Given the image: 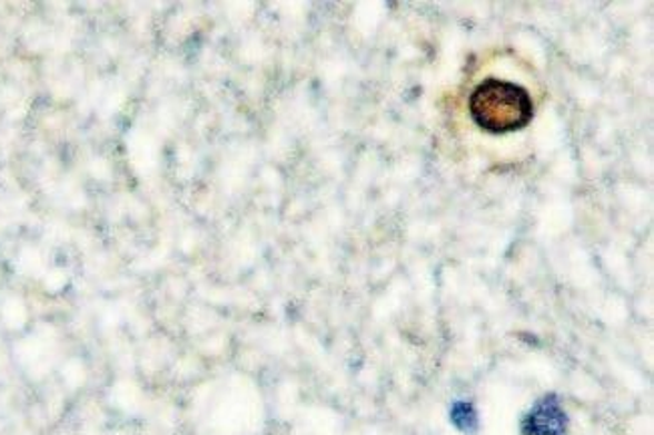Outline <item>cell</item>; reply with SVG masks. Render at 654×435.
<instances>
[{
    "label": "cell",
    "mask_w": 654,
    "mask_h": 435,
    "mask_svg": "<svg viewBox=\"0 0 654 435\" xmlns=\"http://www.w3.org/2000/svg\"><path fill=\"white\" fill-rule=\"evenodd\" d=\"M469 113L484 131L512 134L532 121L534 103L524 87L502 79H487L475 87L469 97Z\"/></svg>",
    "instance_id": "1"
},
{
    "label": "cell",
    "mask_w": 654,
    "mask_h": 435,
    "mask_svg": "<svg viewBox=\"0 0 654 435\" xmlns=\"http://www.w3.org/2000/svg\"><path fill=\"white\" fill-rule=\"evenodd\" d=\"M524 435H566L568 415L556 395L542 397L524 419Z\"/></svg>",
    "instance_id": "2"
},
{
    "label": "cell",
    "mask_w": 654,
    "mask_h": 435,
    "mask_svg": "<svg viewBox=\"0 0 654 435\" xmlns=\"http://www.w3.org/2000/svg\"><path fill=\"white\" fill-rule=\"evenodd\" d=\"M449 419L452 424L464 432V434H475L479 429V417H477V409L469 402H455L449 409Z\"/></svg>",
    "instance_id": "3"
}]
</instances>
